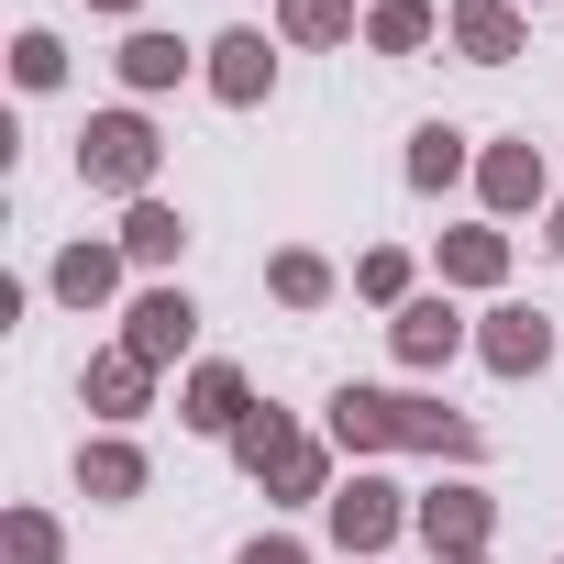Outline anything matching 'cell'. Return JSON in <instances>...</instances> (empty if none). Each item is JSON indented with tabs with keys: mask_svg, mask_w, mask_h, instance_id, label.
I'll return each instance as SVG.
<instances>
[{
	"mask_svg": "<svg viewBox=\"0 0 564 564\" xmlns=\"http://www.w3.org/2000/svg\"><path fill=\"white\" fill-rule=\"evenodd\" d=\"M122 344H133L144 366H177V355L199 344V311H188V289H144V300L122 311Z\"/></svg>",
	"mask_w": 564,
	"mask_h": 564,
	"instance_id": "7",
	"label": "cell"
},
{
	"mask_svg": "<svg viewBox=\"0 0 564 564\" xmlns=\"http://www.w3.org/2000/svg\"><path fill=\"white\" fill-rule=\"evenodd\" d=\"M388 344H399V366H410V377H432V366H454V355H465V311L432 289V300H410V311L388 322Z\"/></svg>",
	"mask_w": 564,
	"mask_h": 564,
	"instance_id": "8",
	"label": "cell"
},
{
	"mask_svg": "<svg viewBox=\"0 0 564 564\" xmlns=\"http://www.w3.org/2000/svg\"><path fill=\"white\" fill-rule=\"evenodd\" d=\"M155 122L144 111H100L89 133H78V177L89 188H111V199H155Z\"/></svg>",
	"mask_w": 564,
	"mask_h": 564,
	"instance_id": "3",
	"label": "cell"
},
{
	"mask_svg": "<svg viewBox=\"0 0 564 564\" xmlns=\"http://www.w3.org/2000/svg\"><path fill=\"white\" fill-rule=\"evenodd\" d=\"M199 78H210V100H232V111H254V100L276 89V45H265L254 23H232V34H210V56H199Z\"/></svg>",
	"mask_w": 564,
	"mask_h": 564,
	"instance_id": "6",
	"label": "cell"
},
{
	"mask_svg": "<svg viewBox=\"0 0 564 564\" xmlns=\"http://www.w3.org/2000/svg\"><path fill=\"white\" fill-rule=\"evenodd\" d=\"M520 12H542V0H520Z\"/></svg>",
	"mask_w": 564,
	"mask_h": 564,
	"instance_id": "29",
	"label": "cell"
},
{
	"mask_svg": "<svg viewBox=\"0 0 564 564\" xmlns=\"http://www.w3.org/2000/svg\"><path fill=\"white\" fill-rule=\"evenodd\" d=\"M122 265H133L122 243H67V254H56V276H45V289H56L67 311H100V300L122 289Z\"/></svg>",
	"mask_w": 564,
	"mask_h": 564,
	"instance_id": "14",
	"label": "cell"
},
{
	"mask_svg": "<svg viewBox=\"0 0 564 564\" xmlns=\"http://www.w3.org/2000/svg\"><path fill=\"white\" fill-rule=\"evenodd\" d=\"M509 276V232H443V289H498Z\"/></svg>",
	"mask_w": 564,
	"mask_h": 564,
	"instance_id": "15",
	"label": "cell"
},
{
	"mask_svg": "<svg viewBox=\"0 0 564 564\" xmlns=\"http://www.w3.org/2000/svg\"><path fill=\"white\" fill-rule=\"evenodd\" d=\"M276 34H289V45H344L355 0H276Z\"/></svg>",
	"mask_w": 564,
	"mask_h": 564,
	"instance_id": "22",
	"label": "cell"
},
{
	"mask_svg": "<svg viewBox=\"0 0 564 564\" xmlns=\"http://www.w3.org/2000/svg\"><path fill=\"white\" fill-rule=\"evenodd\" d=\"M188 67H199V56H188L177 34H133V45H122V89H177Z\"/></svg>",
	"mask_w": 564,
	"mask_h": 564,
	"instance_id": "20",
	"label": "cell"
},
{
	"mask_svg": "<svg viewBox=\"0 0 564 564\" xmlns=\"http://www.w3.org/2000/svg\"><path fill=\"white\" fill-rule=\"evenodd\" d=\"M89 12H133V0H89Z\"/></svg>",
	"mask_w": 564,
	"mask_h": 564,
	"instance_id": "28",
	"label": "cell"
},
{
	"mask_svg": "<svg viewBox=\"0 0 564 564\" xmlns=\"http://www.w3.org/2000/svg\"><path fill=\"white\" fill-rule=\"evenodd\" d=\"M177 421H188V432H221V443H232V432L254 421V399H243V366H199V377H188V399H177Z\"/></svg>",
	"mask_w": 564,
	"mask_h": 564,
	"instance_id": "13",
	"label": "cell"
},
{
	"mask_svg": "<svg viewBox=\"0 0 564 564\" xmlns=\"http://www.w3.org/2000/svg\"><path fill=\"white\" fill-rule=\"evenodd\" d=\"M553 564H564V553H553Z\"/></svg>",
	"mask_w": 564,
	"mask_h": 564,
	"instance_id": "31",
	"label": "cell"
},
{
	"mask_svg": "<svg viewBox=\"0 0 564 564\" xmlns=\"http://www.w3.org/2000/svg\"><path fill=\"white\" fill-rule=\"evenodd\" d=\"M355 300H377V311H410V254H399V243L355 254Z\"/></svg>",
	"mask_w": 564,
	"mask_h": 564,
	"instance_id": "24",
	"label": "cell"
},
{
	"mask_svg": "<svg viewBox=\"0 0 564 564\" xmlns=\"http://www.w3.org/2000/svg\"><path fill=\"white\" fill-rule=\"evenodd\" d=\"M78 487L89 498H144V454L122 432H100V443H78Z\"/></svg>",
	"mask_w": 564,
	"mask_h": 564,
	"instance_id": "17",
	"label": "cell"
},
{
	"mask_svg": "<svg viewBox=\"0 0 564 564\" xmlns=\"http://www.w3.org/2000/svg\"><path fill=\"white\" fill-rule=\"evenodd\" d=\"M322 509H333V542H344L355 564H377V553L410 531V509H421V498H410V487H388V476H355V487H333Z\"/></svg>",
	"mask_w": 564,
	"mask_h": 564,
	"instance_id": "4",
	"label": "cell"
},
{
	"mask_svg": "<svg viewBox=\"0 0 564 564\" xmlns=\"http://www.w3.org/2000/svg\"><path fill=\"white\" fill-rule=\"evenodd\" d=\"M144 388H155V366H144L133 344H111V355H89V377H78V399H89L100 421H133V410H144Z\"/></svg>",
	"mask_w": 564,
	"mask_h": 564,
	"instance_id": "12",
	"label": "cell"
},
{
	"mask_svg": "<svg viewBox=\"0 0 564 564\" xmlns=\"http://www.w3.org/2000/svg\"><path fill=\"white\" fill-rule=\"evenodd\" d=\"M432 34H443L432 0H377V12H366V45H377V56H421Z\"/></svg>",
	"mask_w": 564,
	"mask_h": 564,
	"instance_id": "18",
	"label": "cell"
},
{
	"mask_svg": "<svg viewBox=\"0 0 564 564\" xmlns=\"http://www.w3.org/2000/svg\"><path fill=\"white\" fill-rule=\"evenodd\" d=\"M476 355H487L498 377H542V366H553V322L509 300V311H487V333H476Z\"/></svg>",
	"mask_w": 564,
	"mask_h": 564,
	"instance_id": "10",
	"label": "cell"
},
{
	"mask_svg": "<svg viewBox=\"0 0 564 564\" xmlns=\"http://www.w3.org/2000/svg\"><path fill=\"white\" fill-rule=\"evenodd\" d=\"M243 564H311V553H300L289 531H265V542H243Z\"/></svg>",
	"mask_w": 564,
	"mask_h": 564,
	"instance_id": "26",
	"label": "cell"
},
{
	"mask_svg": "<svg viewBox=\"0 0 564 564\" xmlns=\"http://www.w3.org/2000/svg\"><path fill=\"white\" fill-rule=\"evenodd\" d=\"M333 443L344 454H443V465H476L487 454V432L465 410L421 399V388H344L333 399Z\"/></svg>",
	"mask_w": 564,
	"mask_h": 564,
	"instance_id": "1",
	"label": "cell"
},
{
	"mask_svg": "<svg viewBox=\"0 0 564 564\" xmlns=\"http://www.w3.org/2000/svg\"><path fill=\"white\" fill-rule=\"evenodd\" d=\"M487 487L476 476H454V487H421V509H410V531L432 542V564H465V553H487Z\"/></svg>",
	"mask_w": 564,
	"mask_h": 564,
	"instance_id": "5",
	"label": "cell"
},
{
	"mask_svg": "<svg viewBox=\"0 0 564 564\" xmlns=\"http://www.w3.org/2000/svg\"><path fill=\"white\" fill-rule=\"evenodd\" d=\"M232 454H243V476H265L276 498H322V487H333V454H322L289 410H254V421L232 432Z\"/></svg>",
	"mask_w": 564,
	"mask_h": 564,
	"instance_id": "2",
	"label": "cell"
},
{
	"mask_svg": "<svg viewBox=\"0 0 564 564\" xmlns=\"http://www.w3.org/2000/svg\"><path fill=\"white\" fill-rule=\"evenodd\" d=\"M443 34L476 56V67H509L520 45H531V23H520V0H454L443 12Z\"/></svg>",
	"mask_w": 564,
	"mask_h": 564,
	"instance_id": "9",
	"label": "cell"
},
{
	"mask_svg": "<svg viewBox=\"0 0 564 564\" xmlns=\"http://www.w3.org/2000/svg\"><path fill=\"white\" fill-rule=\"evenodd\" d=\"M265 300H276V311H322V300H333V265H322L311 243H289V254L265 265Z\"/></svg>",
	"mask_w": 564,
	"mask_h": 564,
	"instance_id": "19",
	"label": "cell"
},
{
	"mask_svg": "<svg viewBox=\"0 0 564 564\" xmlns=\"http://www.w3.org/2000/svg\"><path fill=\"white\" fill-rule=\"evenodd\" d=\"M122 254H133V265H177V254H188V221H177L166 199H133V210H122Z\"/></svg>",
	"mask_w": 564,
	"mask_h": 564,
	"instance_id": "16",
	"label": "cell"
},
{
	"mask_svg": "<svg viewBox=\"0 0 564 564\" xmlns=\"http://www.w3.org/2000/svg\"><path fill=\"white\" fill-rule=\"evenodd\" d=\"M542 243H553V254H564V199H553V221H542Z\"/></svg>",
	"mask_w": 564,
	"mask_h": 564,
	"instance_id": "27",
	"label": "cell"
},
{
	"mask_svg": "<svg viewBox=\"0 0 564 564\" xmlns=\"http://www.w3.org/2000/svg\"><path fill=\"white\" fill-rule=\"evenodd\" d=\"M465 564H487V553H465Z\"/></svg>",
	"mask_w": 564,
	"mask_h": 564,
	"instance_id": "30",
	"label": "cell"
},
{
	"mask_svg": "<svg viewBox=\"0 0 564 564\" xmlns=\"http://www.w3.org/2000/svg\"><path fill=\"white\" fill-rule=\"evenodd\" d=\"M0 564H67V531L45 509H12V520H0Z\"/></svg>",
	"mask_w": 564,
	"mask_h": 564,
	"instance_id": "23",
	"label": "cell"
},
{
	"mask_svg": "<svg viewBox=\"0 0 564 564\" xmlns=\"http://www.w3.org/2000/svg\"><path fill=\"white\" fill-rule=\"evenodd\" d=\"M476 199L509 221V210H542V144H487L476 155Z\"/></svg>",
	"mask_w": 564,
	"mask_h": 564,
	"instance_id": "11",
	"label": "cell"
},
{
	"mask_svg": "<svg viewBox=\"0 0 564 564\" xmlns=\"http://www.w3.org/2000/svg\"><path fill=\"white\" fill-rule=\"evenodd\" d=\"M465 166H476V155H465L454 122H421V133H410V188H454Z\"/></svg>",
	"mask_w": 564,
	"mask_h": 564,
	"instance_id": "21",
	"label": "cell"
},
{
	"mask_svg": "<svg viewBox=\"0 0 564 564\" xmlns=\"http://www.w3.org/2000/svg\"><path fill=\"white\" fill-rule=\"evenodd\" d=\"M12 78H23V89H56V78H67V45H56V34H23V45H12Z\"/></svg>",
	"mask_w": 564,
	"mask_h": 564,
	"instance_id": "25",
	"label": "cell"
}]
</instances>
